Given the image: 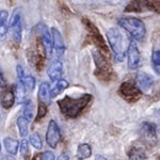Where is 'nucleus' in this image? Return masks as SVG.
Returning a JSON list of instances; mask_svg holds the SVG:
<instances>
[{
  "mask_svg": "<svg viewBox=\"0 0 160 160\" xmlns=\"http://www.w3.org/2000/svg\"><path fill=\"white\" fill-rule=\"evenodd\" d=\"M19 143L20 142L17 141L16 139L10 138V137H7V138H4V140H3L4 148H6L8 153L11 154V155L17 154V152H18V149H19Z\"/></svg>",
  "mask_w": 160,
  "mask_h": 160,
  "instance_id": "obj_21",
  "label": "nucleus"
},
{
  "mask_svg": "<svg viewBox=\"0 0 160 160\" xmlns=\"http://www.w3.org/2000/svg\"><path fill=\"white\" fill-rule=\"evenodd\" d=\"M61 140V130L55 120H50L46 131V142L51 148H56Z\"/></svg>",
  "mask_w": 160,
  "mask_h": 160,
  "instance_id": "obj_10",
  "label": "nucleus"
},
{
  "mask_svg": "<svg viewBox=\"0 0 160 160\" xmlns=\"http://www.w3.org/2000/svg\"><path fill=\"white\" fill-rule=\"evenodd\" d=\"M47 105L43 102H38V114H37V120H41L47 114Z\"/></svg>",
  "mask_w": 160,
  "mask_h": 160,
  "instance_id": "obj_30",
  "label": "nucleus"
},
{
  "mask_svg": "<svg viewBox=\"0 0 160 160\" xmlns=\"http://www.w3.org/2000/svg\"><path fill=\"white\" fill-rule=\"evenodd\" d=\"M6 160H15V159L13 158V157H8V158H7Z\"/></svg>",
  "mask_w": 160,
  "mask_h": 160,
  "instance_id": "obj_35",
  "label": "nucleus"
},
{
  "mask_svg": "<svg viewBox=\"0 0 160 160\" xmlns=\"http://www.w3.org/2000/svg\"><path fill=\"white\" fill-rule=\"evenodd\" d=\"M51 35H52V55H55L56 59L60 60V58L65 52V43L62 38L60 31L57 28H51Z\"/></svg>",
  "mask_w": 160,
  "mask_h": 160,
  "instance_id": "obj_11",
  "label": "nucleus"
},
{
  "mask_svg": "<svg viewBox=\"0 0 160 160\" xmlns=\"http://www.w3.org/2000/svg\"><path fill=\"white\" fill-rule=\"evenodd\" d=\"M47 74L51 81L57 82L58 80H60L62 74H63V64H62V62L58 60V59H55V61L51 62L49 68H48Z\"/></svg>",
  "mask_w": 160,
  "mask_h": 160,
  "instance_id": "obj_15",
  "label": "nucleus"
},
{
  "mask_svg": "<svg viewBox=\"0 0 160 160\" xmlns=\"http://www.w3.org/2000/svg\"><path fill=\"white\" fill-rule=\"evenodd\" d=\"M128 156H129L130 159L132 160H142L145 158V153H144V151L140 148H132L130 149L129 154H128Z\"/></svg>",
  "mask_w": 160,
  "mask_h": 160,
  "instance_id": "obj_26",
  "label": "nucleus"
},
{
  "mask_svg": "<svg viewBox=\"0 0 160 160\" xmlns=\"http://www.w3.org/2000/svg\"><path fill=\"white\" fill-rule=\"evenodd\" d=\"M126 56H127V65L129 69H136L140 66L141 64V52L139 50V47L135 42V40L130 41L128 44L127 51H126Z\"/></svg>",
  "mask_w": 160,
  "mask_h": 160,
  "instance_id": "obj_9",
  "label": "nucleus"
},
{
  "mask_svg": "<svg viewBox=\"0 0 160 160\" xmlns=\"http://www.w3.org/2000/svg\"><path fill=\"white\" fill-rule=\"evenodd\" d=\"M19 151L24 158H26L29 155V142L26 140L25 138H22V140L19 143Z\"/></svg>",
  "mask_w": 160,
  "mask_h": 160,
  "instance_id": "obj_29",
  "label": "nucleus"
},
{
  "mask_svg": "<svg viewBox=\"0 0 160 160\" xmlns=\"http://www.w3.org/2000/svg\"><path fill=\"white\" fill-rule=\"evenodd\" d=\"M158 113H159V114H160V109L158 110Z\"/></svg>",
  "mask_w": 160,
  "mask_h": 160,
  "instance_id": "obj_37",
  "label": "nucleus"
},
{
  "mask_svg": "<svg viewBox=\"0 0 160 160\" xmlns=\"http://www.w3.org/2000/svg\"><path fill=\"white\" fill-rule=\"evenodd\" d=\"M93 58H94V62H95V64H96L97 71H100V74L102 75L110 74V72H111L110 63L106 60L104 53L97 50L93 53Z\"/></svg>",
  "mask_w": 160,
  "mask_h": 160,
  "instance_id": "obj_13",
  "label": "nucleus"
},
{
  "mask_svg": "<svg viewBox=\"0 0 160 160\" xmlns=\"http://www.w3.org/2000/svg\"><path fill=\"white\" fill-rule=\"evenodd\" d=\"M8 87L7 86V79H6V77H4V75L3 73H2V71H1V68H0V88H6Z\"/></svg>",
  "mask_w": 160,
  "mask_h": 160,
  "instance_id": "obj_32",
  "label": "nucleus"
},
{
  "mask_svg": "<svg viewBox=\"0 0 160 160\" xmlns=\"http://www.w3.org/2000/svg\"><path fill=\"white\" fill-rule=\"evenodd\" d=\"M22 29H24V26H22V16L20 10H16V11L13 12L12 18L10 20V26H9V31L13 42L16 44L22 43Z\"/></svg>",
  "mask_w": 160,
  "mask_h": 160,
  "instance_id": "obj_5",
  "label": "nucleus"
},
{
  "mask_svg": "<svg viewBox=\"0 0 160 160\" xmlns=\"http://www.w3.org/2000/svg\"><path fill=\"white\" fill-rule=\"evenodd\" d=\"M154 83V80L152 78V76H149L146 73H138L136 77V84L139 89L141 90V92H148L151 90L152 86Z\"/></svg>",
  "mask_w": 160,
  "mask_h": 160,
  "instance_id": "obj_14",
  "label": "nucleus"
},
{
  "mask_svg": "<svg viewBox=\"0 0 160 160\" xmlns=\"http://www.w3.org/2000/svg\"><path fill=\"white\" fill-rule=\"evenodd\" d=\"M40 160H55V155L52 152H45L40 155Z\"/></svg>",
  "mask_w": 160,
  "mask_h": 160,
  "instance_id": "obj_31",
  "label": "nucleus"
},
{
  "mask_svg": "<svg viewBox=\"0 0 160 160\" xmlns=\"http://www.w3.org/2000/svg\"><path fill=\"white\" fill-rule=\"evenodd\" d=\"M57 160H69V156L68 154H61L60 156L57 158Z\"/></svg>",
  "mask_w": 160,
  "mask_h": 160,
  "instance_id": "obj_33",
  "label": "nucleus"
},
{
  "mask_svg": "<svg viewBox=\"0 0 160 160\" xmlns=\"http://www.w3.org/2000/svg\"><path fill=\"white\" fill-rule=\"evenodd\" d=\"M118 25L131 35L136 41H142L146 35V28L144 22L136 17H120Z\"/></svg>",
  "mask_w": 160,
  "mask_h": 160,
  "instance_id": "obj_3",
  "label": "nucleus"
},
{
  "mask_svg": "<svg viewBox=\"0 0 160 160\" xmlns=\"http://www.w3.org/2000/svg\"><path fill=\"white\" fill-rule=\"evenodd\" d=\"M140 133L143 137L144 140L148 141V142H154L157 139V130H156V126L153 123H148V122H144L141 125L140 128Z\"/></svg>",
  "mask_w": 160,
  "mask_h": 160,
  "instance_id": "obj_16",
  "label": "nucleus"
},
{
  "mask_svg": "<svg viewBox=\"0 0 160 160\" xmlns=\"http://www.w3.org/2000/svg\"><path fill=\"white\" fill-rule=\"evenodd\" d=\"M92 96L90 94H83L80 97L73 98L71 96H65L64 98L58 100V106L64 117L68 118H78L84 110V108L91 102Z\"/></svg>",
  "mask_w": 160,
  "mask_h": 160,
  "instance_id": "obj_1",
  "label": "nucleus"
},
{
  "mask_svg": "<svg viewBox=\"0 0 160 160\" xmlns=\"http://www.w3.org/2000/svg\"><path fill=\"white\" fill-rule=\"evenodd\" d=\"M22 104H24V108H22L24 114L22 115L31 122L33 120V117H34V105H33V102L30 99H26Z\"/></svg>",
  "mask_w": 160,
  "mask_h": 160,
  "instance_id": "obj_25",
  "label": "nucleus"
},
{
  "mask_svg": "<svg viewBox=\"0 0 160 160\" xmlns=\"http://www.w3.org/2000/svg\"><path fill=\"white\" fill-rule=\"evenodd\" d=\"M16 97H15V86L3 88L0 94V104L4 109H10L13 107Z\"/></svg>",
  "mask_w": 160,
  "mask_h": 160,
  "instance_id": "obj_12",
  "label": "nucleus"
},
{
  "mask_svg": "<svg viewBox=\"0 0 160 160\" xmlns=\"http://www.w3.org/2000/svg\"><path fill=\"white\" fill-rule=\"evenodd\" d=\"M28 90L26 89V87L22 82H17V84L15 86V97H16V102L18 104H22L26 100V95H27Z\"/></svg>",
  "mask_w": 160,
  "mask_h": 160,
  "instance_id": "obj_24",
  "label": "nucleus"
},
{
  "mask_svg": "<svg viewBox=\"0 0 160 160\" xmlns=\"http://www.w3.org/2000/svg\"><path fill=\"white\" fill-rule=\"evenodd\" d=\"M37 33V41L42 44L46 57H50L52 55V35L51 31L44 22H40L35 27Z\"/></svg>",
  "mask_w": 160,
  "mask_h": 160,
  "instance_id": "obj_4",
  "label": "nucleus"
},
{
  "mask_svg": "<svg viewBox=\"0 0 160 160\" xmlns=\"http://www.w3.org/2000/svg\"><path fill=\"white\" fill-rule=\"evenodd\" d=\"M107 35V40L109 43L111 50L113 52L114 59L118 62H122L126 56V51H127L128 45L126 46V38L124 37L118 28L112 27L106 33Z\"/></svg>",
  "mask_w": 160,
  "mask_h": 160,
  "instance_id": "obj_2",
  "label": "nucleus"
},
{
  "mask_svg": "<svg viewBox=\"0 0 160 160\" xmlns=\"http://www.w3.org/2000/svg\"><path fill=\"white\" fill-rule=\"evenodd\" d=\"M152 65L156 73L160 75V49H156L152 53Z\"/></svg>",
  "mask_w": 160,
  "mask_h": 160,
  "instance_id": "obj_27",
  "label": "nucleus"
},
{
  "mask_svg": "<svg viewBox=\"0 0 160 160\" xmlns=\"http://www.w3.org/2000/svg\"><path fill=\"white\" fill-rule=\"evenodd\" d=\"M82 22H83L84 26H86L88 32H89V37L91 38V40H92V43L98 48L100 52H102L106 55V53L108 52V48H107V45H106L104 38H102V35L99 34L98 29L95 27V25L93 24V22H91L87 18L82 19Z\"/></svg>",
  "mask_w": 160,
  "mask_h": 160,
  "instance_id": "obj_6",
  "label": "nucleus"
},
{
  "mask_svg": "<svg viewBox=\"0 0 160 160\" xmlns=\"http://www.w3.org/2000/svg\"><path fill=\"white\" fill-rule=\"evenodd\" d=\"M94 160H108L106 157H104V156H102V155H97L96 157H95V159Z\"/></svg>",
  "mask_w": 160,
  "mask_h": 160,
  "instance_id": "obj_34",
  "label": "nucleus"
},
{
  "mask_svg": "<svg viewBox=\"0 0 160 160\" xmlns=\"http://www.w3.org/2000/svg\"><path fill=\"white\" fill-rule=\"evenodd\" d=\"M29 123H30V121L28 120V118H26L24 115H20V117L17 118L16 125H17V128H18L19 135L20 137H22V138L27 137L28 135V126H29Z\"/></svg>",
  "mask_w": 160,
  "mask_h": 160,
  "instance_id": "obj_22",
  "label": "nucleus"
},
{
  "mask_svg": "<svg viewBox=\"0 0 160 160\" xmlns=\"http://www.w3.org/2000/svg\"><path fill=\"white\" fill-rule=\"evenodd\" d=\"M118 93L128 102H136L141 97V90L131 81H125L120 86Z\"/></svg>",
  "mask_w": 160,
  "mask_h": 160,
  "instance_id": "obj_7",
  "label": "nucleus"
},
{
  "mask_svg": "<svg viewBox=\"0 0 160 160\" xmlns=\"http://www.w3.org/2000/svg\"><path fill=\"white\" fill-rule=\"evenodd\" d=\"M126 11L142 12V11H155L160 12V1L157 0H132Z\"/></svg>",
  "mask_w": 160,
  "mask_h": 160,
  "instance_id": "obj_8",
  "label": "nucleus"
},
{
  "mask_svg": "<svg viewBox=\"0 0 160 160\" xmlns=\"http://www.w3.org/2000/svg\"><path fill=\"white\" fill-rule=\"evenodd\" d=\"M0 152H1V144H0Z\"/></svg>",
  "mask_w": 160,
  "mask_h": 160,
  "instance_id": "obj_36",
  "label": "nucleus"
},
{
  "mask_svg": "<svg viewBox=\"0 0 160 160\" xmlns=\"http://www.w3.org/2000/svg\"><path fill=\"white\" fill-rule=\"evenodd\" d=\"M8 18H9V13L7 10H0V40H3L7 37L9 30Z\"/></svg>",
  "mask_w": 160,
  "mask_h": 160,
  "instance_id": "obj_20",
  "label": "nucleus"
},
{
  "mask_svg": "<svg viewBox=\"0 0 160 160\" xmlns=\"http://www.w3.org/2000/svg\"><path fill=\"white\" fill-rule=\"evenodd\" d=\"M68 87V82L66 81V80H64V79L58 80V81L56 82L55 86H53L52 89L50 90L51 98H53V97L58 96L59 94H61V93L63 92Z\"/></svg>",
  "mask_w": 160,
  "mask_h": 160,
  "instance_id": "obj_23",
  "label": "nucleus"
},
{
  "mask_svg": "<svg viewBox=\"0 0 160 160\" xmlns=\"http://www.w3.org/2000/svg\"><path fill=\"white\" fill-rule=\"evenodd\" d=\"M29 141H30L31 145H32L35 149H42V148H43L42 139H41V136L38 135V132H33L32 135L30 136Z\"/></svg>",
  "mask_w": 160,
  "mask_h": 160,
  "instance_id": "obj_28",
  "label": "nucleus"
},
{
  "mask_svg": "<svg viewBox=\"0 0 160 160\" xmlns=\"http://www.w3.org/2000/svg\"><path fill=\"white\" fill-rule=\"evenodd\" d=\"M44 56H45V53H43L40 50H30L28 52V60H29L30 65L33 66L37 71H41L44 64Z\"/></svg>",
  "mask_w": 160,
  "mask_h": 160,
  "instance_id": "obj_17",
  "label": "nucleus"
},
{
  "mask_svg": "<svg viewBox=\"0 0 160 160\" xmlns=\"http://www.w3.org/2000/svg\"><path fill=\"white\" fill-rule=\"evenodd\" d=\"M38 99H40V102H45L46 105L50 104L51 95H50L49 84L47 82H43L38 87Z\"/></svg>",
  "mask_w": 160,
  "mask_h": 160,
  "instance_id": "obj_18",
  "label": "nucleus"
},
{
  "mask_svg": "<svg viewBox=\"0 0 160 160\" xmlns=\"http://www.w3.org/2000/svg\"><path fill=\"white\" fill-rule=\"evenodd\" d=\"M92 155V148L89 143H81L78 145L76 152V158L78 160H86Z\"/></svg>",
  "mask_w": 160,
  "mask_h": 160,
  "instance_id": "obj_19",
  "label": "nucleus"
}]
</instances>
